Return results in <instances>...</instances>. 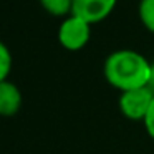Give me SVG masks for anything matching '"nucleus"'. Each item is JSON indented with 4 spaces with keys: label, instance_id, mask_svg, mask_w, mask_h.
Returning <instances> with one entry per match:
<instances>
[{
    "label": "nucleus",
    "instance_id": "1",
    "mask_svg": "<svg viewBox=\"0 0 154 154\" xmlns=\"http://www.w3.org/2000/svg\"><path fill=\"white\" fill-rule=\"evenodd\" d=\"M103 75L104 80L121 93L144 88L149 83L151 61L136 50H116L104 60Z\"/></svg>",
    "mask_w": 154,
    "mask_h": 154
},
{
    "label": "nucleus",
    "instance_id": "2",
    "mask_svg": "<svg viewBox=\"0 0 154 154\" xmlns=\"http://www.w3.org/2000/svg\"><path fill=\"white\" fill-rule=\"evenodd\" d=\"M58 42L68 51H78L85 48L91 37V23L86 20L70 14L63 18V22L58 27Z\"/></svg>",
    "mask_w": 154,
    "mask_h": 154
},
{
    "label": "nucleus",
    "instance_id": "3",
    "mask_svg": "<svg viewBox=\"0 0 154 154\" xmlns=\"http://www.w3.org/2000/svg\"><path fill=\"white\" fill-rule=\"evenodd\" d=\"M152 100H154V93L147 86L123 91L119 94V100H118V108L126 119L143 123L151 108Z\"/></svg>",
    "mask_w": 154,
    "mask_h": 154
},
{
    "label": "nucleus",
    "instance_id": "4",
    "mask_svg": "<svg viewBox=\"0 0 154 154\" xmlns=\"http://www.w3.org/2000/svg\"><path fill=\"white\" fill-rule=\"evenodd\" d=\"M116 4L118 0H73L71 14L93 25L109 17Z\"/></svg>",
    "mask_w": 154,
    "mask_h": 154
},
{
    "label": "nucleus",
    "instance_id": "5",
    "mask_svg": "<svg viewBox=\"0 0 154 154\" xmlns=\"http://www.w3.org/2000/svg\"><path fill=\"white\" fill-rule=\"evenodd\" d=\"M23 96L18 86L12 81H0V116L10 118L20 111Z\"/></svg>",
    "mask_w": 154,
    "mask_h": 154
},
{
    "label": "nucleus",
    "instance_id": "6",
    "mask_svg": "<svg viewBox=\"0 0 154 154\" xmlns=\"http://www.w3.org/2000/svg\"><path fill=\"white\" fill-rule=\"evenodd\" d=\"M38 2L53 17H68L73 7V0H38Z\"/></svg>",
    "mask_w": 154,
    "mask_h": 154
},
{
    "label": "nucleus",
    "instance_id": "7",
    "mask_svg": "<svg viewBox=\"0 0 154 154\" xmlns=\"http://www.w3.org/2000/svg\"><path fill=\"white\" fill-rule=\"evenodd\" d=\"M137 15L147 32L154 33V0H139L137 5Z\"/></svg>",
    "mask_w": 154,
    "mask_h": 154
},
{
    "label": "nucleus",
    "instance_id": "8",
    "mask_svg": "<svg viewBox=\"0 0 154 154\" xmlns=\"http://www.w3.org/2000/svg\"><path fill=\"white\" fill-rule=\"evenodd\" d=\"M12 65H14V58L8 50V47L0 40V81L8 80V75L12 71Z\"/></svg>",
    "mask_w": 154,
    "mask_h": 154
},
{
    "label": "nucleus",
    "instance_id": "9",
    "mask_svg": "<svg viewBox=\"0 0 154 154\" xmlns=\"http://www.w3.org/2000/svg\"><path fill=\"white\" fill-rule=\"evenodd\" d=\"M143 124H144V129H146L147 136L154 141V100H152V103H151V108H149V111H147L146 118H144Z\"/></svg>",
    "mask_w": 154,
    "mask_h": 154
},
{
    "label": "nucleus",
    "instance_id": "10",
    "mask_svg": "<svg viewBox=\"0 0 154 154\" xmlns=\"http://www.w3.org/2000/svg\"><path fill=\"white\" fill-rule=\"evenodd\" d=\"M147 88L154 93V61L151 63V76H149V83H147Z\"/></svg>",
    "mask_w": 154,
    "mask_h": 154
}]
</instances>
